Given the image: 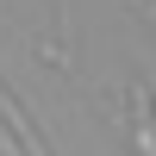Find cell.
Returning a JSON list of instances; mask_svg holds the SVG:
<instances>
[{"label":"cell","mask_w":156,"mask_h":156,"mask_svg":"<svg viewBox=\"0 0 156 156\" xmlns=\"http://www.w3.org/2000/svg\"><path fill=\"white\" fill-rule=\"evenodd\" d=\"M125 137H131V156H156V106H150L144 81L125 87Z\"/></svg>","instance_id":"obj_1"},{"label":"cell","mask_w":156,"mask_h":156,"mask_svg":"<svg viewBox=\"0 0 156 156\" xmlns=\"http://www.w3.org/2000/svg\"><path fill=\"white\" fill-rule=\"evenodd\" d=\"M56 19H62V37H69V0H56Z\"/></svg>","instance_id":"obj_2"}]
</instances>
